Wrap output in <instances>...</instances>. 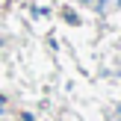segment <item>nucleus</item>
<instances>
[{
	"label": "nucleus",
	"mask_w": 121,
	"mask_h": 121,
	"mask_svg": "<svg viewBox=\"0 0 121 121\" xmlns=\"http://www.w3.org/2000/svg\"><path fill=\"white\" fill-rule=\"evenodd\" d=\"M92 3H95V6H98V9H100V12H104V9H106V6H109V3H112V0H92Z\"/></svg>",
	"instance_id": "obj_1"
},
{
	"label": "nucleus",
	"mask_w": 121,
	"mask_h": 121,
	"mask_svg": "<svg viewBox=\"0 0 121 121\" xmlns=\"http://www.w3.org/2000/svg\"><path fill=\"white\" fill-rule=\"evenodd\" d=\"M83 3H92V0H83Z\"/></svg>",
	"instance_id": "obj_2"
},
{
	"label": "nucleus",
	"mask_w": 121,
	"mask_h": 121,
	"mask_svg": "<svg viewBox=\"0 0 121 121\" xmlns=\"http://www.w3.org/2000/svg\"><path fill=\"white\" fill-rule=\"evenodd\" d=\"M115 3H118V6H121V0H115Z\"/></svg>",
	"instance_id": "obj_3"
}]
</instances>
